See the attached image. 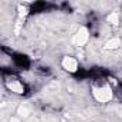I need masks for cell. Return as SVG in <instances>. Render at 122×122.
<instances>
[{
    "instance_id": "obj_5",
    "label": "cell",
    "mask_w": 122,
    "mask_h": 122,
    "mask_svg": "<svg viewBox=\"0 0 122 122\" xmlns=\"http://www.w3.org/2000/svg\"><path fill=\"white\" fill-rule=\"evenodd\" d=\"M35 72H36L37 75H40V76H43V78H46V76H49V75L52 73V71H50V68H49V66H43V65H39V66H36V69H35Z\"/></svg>"
},
{
    "instance_id": "obj_2",
    "label": "cell",
    "mask_w": 122,
    "mask_h": 122,
    "mask_svg": "<svg viewBox=\"0 0 122 122\" xmlns=\"http://www.w3.org/2000/svg\"><path fill=\"white\" fill-rule=\"evenodd\" d=\"M10 60H12V63L15 65V68H17V69H29L32 66L30 59L26 55H22V53H13Z\"/></svg>"
},
{
    "instance_id": "obj_1",
    "label": "cell",
    "mask_w": 122,
    "mask_h": 122,
    "mask_svg": "<svg viewBox=\"0 0 122 122\" xmlns=\"http://www.w3.org/2000/svg\"><path fill=\"white\" fill-rule=\"evenodd\" d=\"M62 68L66 71V72H69L71 75H76L79 71H81V65H79V62L73 57V56H63V59H62Z\"/></svg>"
},
{
    "instance_id": "obj_6",
    "label": "cell",
    "mask_w": 122,
    "mask_h": 122,
    "mask_svg": "<svg viewBox=\"0 0 122 122\" xmlns=\"http://www.w3.org/2000/svg\"><path fill=\"white\" fill-rule=\"evenodd\" d=\"M119 39L118 37H111L108 42H106V47L108 49H116V47H119Z\"/></svg>"
},
{
    "instance_id": "obj_7",
    "label": "cell",
    "mask_w": 122,
    "mask_h": 122,
    "mask_svg": "<svg viewBox=\"0 0 122 122\" xmlns=\"http://www.w3.org/2000/svg\"><path fill=\"white\" fill-rule=\"evenodd\" d=\"M108 23H111V25H118V15H115V13H111L109 16H108Z\"/></svg>"
},
{
    "instance_id": "obj_4",
    "label": "cell",
    "mask_w": 122,
    "mask_h": 122,
    "mask_svg": "<svg viewBox=\"0 0 122 122\" xmlns=\"http://www.w3.org/2000/svg\"><path fill=\"white\" fill-rule=\"evenodd\" d=\"M89 35H91V32H89V29H88L86 26H85V27H81V29L76 32V35H75V37H73V42H75L76 45L82 46V45L88 40Z\"/></svg>"
},
{
    "instance_id": "obj_3",
    "label": "cell",
    "mask_w": 122,
    "mask_h": 122,
    "mask_svg": "<svg viewBox=\"0 0 122 122\" xmlns=\"http://www.w3.org/2000/svg\"><path fill=\"white\" fill-rule=\"evenodd\" d=\"M55 7H57V6H55V5H52L49 2H36V3H33L30 6L29 12L30 13H42V12H49V10H52Z\"/></svg>"
}]
</instances>
